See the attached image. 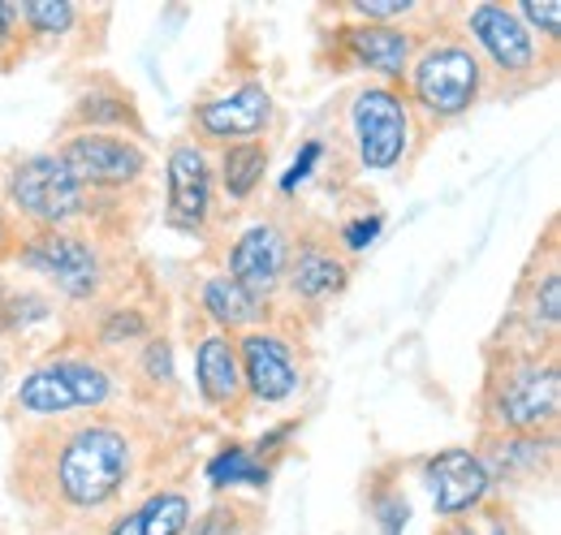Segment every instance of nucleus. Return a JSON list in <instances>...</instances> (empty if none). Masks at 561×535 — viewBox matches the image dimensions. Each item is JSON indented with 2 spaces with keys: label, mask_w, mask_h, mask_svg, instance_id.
I'll return each instance as SVG.
<instances>
[{
  "label": "nucleus",
  "mask_w": 561,
  "mask_h": 535,
  "mask_svg": "<svg viewBox=\"0 0 561 535\" xmlns=\"http://www.w3.org/2000/svg\"><path fill=\"white\" fill-rule=\"evenodd\" d=\"M164 186H169V200H164L169 229L191 234V238H208L216 229V216H220L211 151H204L195 138L182 134L164 156Z\"/></svg>",
  "instance_id": "f3484780"
},
{
  "label": "nucleus",
  "mask_w": 561,
  "mask_h": 535,
  "mask_svg": "<svg viewBox=\"0 0 561 535\" xmlns=\"http://www.w3.org/2000/svg\"><path fill=\"white\" fill-rule=\"evenodd\" d=\"M268 479H273V470L251 454V445H229V449H220L208 463V483L216 492L238 488V483H247V488H268Z\"/></svg>",
  "instance_id": "cd10ccee"
},
{
  "label": "nucleus",
  "mask_w": 561,
  "mask_h": 535,
  "mask_svg": "<svg viewBox=\"0 0 561 535\" xmlns=\"http://www.w3.org/2000/svg\"><path fill=\"white\" fill-rule=\"evenodd\" d=\"M13 247H18V225L9 220V212H4V203H0V264L13 260Z\"/></svg>",
  "instance_id": "473e14b6"
},
{
  "label": "nucleus",
  "mask_w": 561,
  "mask_h": 535,
  "mask_svg": "<svg viewBox=\"0 0 561 535\" xmlns=\"http://www.w3.org/2000/svg\"><path fill=\"white\" fill-rule=\"evenodd\" d=\"M480 432L492 436H558L561 350H496L484 345Z\"/></svg>",
  "instance_id": "39448f33"
},
{
  "label": "nucleus",
  "mask_w": 561,
  "mask_h": 535,
  "mask_svg": "<svg viewBox=\"0 0 561 535\" xmlns=\"http://www.w3.org/2000/svg\"><path fill=\"white\" fill-rule=\"evenodd\" d=\"M289 247H294V225L280 216H255L247 229L233 234V242L225 247V276L247 289L255 303L273 307L280 303V281L289 264Z\"/></svg>",
  "instance_id": "2eb2a0df"
},
{
  "label": "nucleus",
  "mask_w": 561,
  "mask_h": 535,
  "mask_svg": "<svg viewBox=\"0 0 561 535\" xmlns=\"http://www.w3.org/2000/svg\"><path fill=\"white\" fill-rule=\"evenodd\" d=\"M26 57H31V44H26V26L18 18V4L0 0V73H13Z\"/></svg>",
  "instance_id": "c85d7f7f"
},
{
  "label": "nucleus",
  "mask_w": 561,
  "mask_h": 535,
  "mask_svg": "<svg viewBox=\"0 0 561 535\" xmlns=\"http://www.w3.org/2000/svg\"><path fill=\"white\" fill-rule=\"evenodd\" d=\"M476 458L489 470L492 488H540L558 475V436H492L480 432Z\"/></svg>",
  "instance_id": "aec40b11"
},
{
  "label": "nucleus",
  "mask_w": 561,
  "mask_h": 535,
  "mask_svg": "<svg viewBox=\"0 0 561 535\" xmlns=\"http://www.w3.org/2000/svg\"><path fill=\"white\" fill-rule=\"evenodd\" d=\"M57 316H61V303L35 281H9L0 289V325L22 341H31L39 329H53Z\"/></svg>",
  "instance_id": "393cba45"
},
{
  "label": "nucleus",
  "mask_w": 561,
  "mask_h": 535,
  "mask_svg": "<svg viewBox=\"0 0 561 535\" xmlns=\"http://www.w3.org/2000/svg\"><path fill=\"white\" fill-rule=\"evenodd\" d=\"M268 164H273V147L264 138H251V143H233V147L211 151L216 186H220L225 203H233V207H247V203L260 195V186L268 178Z\"/></svg>",
  "instance_id": "b1692460"
},
{
  "label": "nucleus",
  "mask_w": 561,
  "mask_h": 535,
  "mask_svg": "<svg viewBox=\"0 0 561 535\" xmlns=\"http://www.w3.org/2000/svg\"><path fill=\"white\" fill-rule=\"evenodd\" d=\"M514 13L523 18V26H527L531 35H540L545 44L561 48V4H536V0H523V4H514Z\"/></svg>",
  "instance_id": "7c9ffc66"
},
{
  "label": "nucleus",
  "mask_w": 561,
  "mask_h": 535,
  "mask_svg": "<svg viewBox=\"0 0 561 535\" xmlns=\"http://www.w3.org/2000/svg\"><path fill=\"white\" fill-rule=\"evenodd\" d=\"M333 130L320 138L324 160L333 164L337 182L346 186L351 178H407V169L420 160L427 147V134L420 130L402 87L389 82H354L346 87L333 109H329Z\"/></svg>",
  "instance_id": "f03ea898"
},
{
  "label": "nucleus",
  "mask_w": 561,
  "mask_h": 535,
  "mask_svg": "<svg viewBox=\"0 0 561 535\" xmlns=\"http://www.w3.org/2000/svg\"><path fill=\"white\" fill-rule=\"evenodd\" d=\"M320 160H324V147H320V138H307V143H302V151L294 156V164H289V173L280 178V191L289 195L294 186H302V182H307V178L316 173V164H320Z\"/></svg>",
  "instance_id": "2f4dec72"
},
{
  "label": "nucleus",
  "mask_w": 561,
  "mask_h": 535,
  "mask_svg": "<svg viewBox=\"0 0 561 535\" xmlns=\"http://www.w3.org/2000/svg\"><path fill=\"white\" fill-rule=\"evenodd\" d=\"M402 95L427 138L445 126L467 122L489 100L484 66L471 53V44L462 39V31L454 22V4H436V18L423 31L420 53L402 78Z\"/></svg>",
  "instance_id": "7ed1b4c3"
},
{
  "label": "nucleus",
  "mask_w": 561,
  "mask_h": 535,
  "mask_svg": "<svg viewBox=\"0 0 561 535\" xmlns=\"http://www.w3.org/2000/svg\"><path fill=\"white\" fill-rule=\"evenodd\" d=\"M277 130V100L268 91L264 78L238 73V78H220L195 100L191 109V134L204 151H220L233 143H251V138H268Z\"/></svg>",
  "instance_id": "f8f14e48"
},
{
  "label": "nucleus",
  "mask_w": 561,
  "mask_h": 535,
  "mask_svg": "<svg viewBox=\"0 0 561 535\" xmlns=\"http://www.w3.org/2000/svg\"><path fill=\"white\" fill-rule=\"evenodd\" d=\"M420 479L427 488V501L436 510V519H462L471 510H480L489 497H501L492 488L489 470L476 458V449H436L432 458H420Z\"/></svg>",
  "instance_id": "6ab92c4d"
},
{
  "label": "nucleus",
  "mask_w": 561,
  "mask_h": 535,
  "mask_svg": "<svg viewBox=\"0 0 561 535\" xmlns=\"http://www.w3.org/2000/svg\"><path fill=\"white\" fill-rule=\"evenodd\" d=\"M191 527H195V497L182 483H156L117 514L78 527V535H191Z\"/></svg>",
  "instance_id": "412c9836"
},
{
  "label": "nucleus",
  "mask_w": 561,
  "mask_h": 535,
  "mask_svg": "<svg viewBox=\"0 0 561 535\" xmlns=\"http://www.w3.org/2000/svg\"><path fill=\"white\" fill-rule=\"evenodd\" d=\"M561 329V255H558V220H549L545 242H536L531 260L523 268L510 311L489 345L496 350H558Z\"/></svg>",
  "instance_id": "9d476101"
},
{
  "label": "nucleus",
  "mask_w": 561,
  "mask_h": 535,
  "mask_svg": "<svg viewBox=\"0 0 561 535\" xmlns=\"http://www.w3.org/2000/svg\"><path fill=\"white\" fill-rule=\"evenodd\" d=\"M73 130H100V134H126V138H147V126H142L139 100L130 87H122L117 78L108 73H91L87 87L73 95L70 113L61 122V134Z\"/></svg>",
  "instance_id": "4be33fe9"
},
{
  "label": "nucleus",
  "mask_w": 561,
  "mask_h": 535,
  "mask_svg": "<svg viewBox=\"0 0 561 535\" xmlns=\"http://www.w3.org/2000/svg\"><path fill=\"white\" fill-rule=\"evenodd\" d=\"M367 510L380 535H402L411 519L407 501V463H385L367 475Z\"/></svg>",
  "instance_id": "a878e982"
},
{
  "label": "nucleus",
  "mask_w": 561,
  "mask_h": 535,
  "mask_svg": "<svg viewBox=\"0 0 561 535\" xmlns=\"http://www.w3.org/2000/svg\"><path fill=\"white\" fill-rule=\"evenodd\" d=\"M191 316H199L208 329L229 337H242L260 325H268L277 311L255 303L247 289H238L225 272H204L195 285H191Z\"/></svg>",
  "instance_id": "5701e85b"
},
{
  "label": "nucleus",
  "mask_w": 561,
  "mask_h": 535,
  "mask_svg": "<svg viewBox=\"0 0 561 535\" xmlns=\"http://www.w3.org/2000/svg\"><path fill=\"white\" fill-rule=\"evenodd\" d=\"M316 18H333V26H320L316 35V66L324 73H367V82L402 87L407 69L420 53L423 31L432 26H380V22H354L320 4ZM436 18V13H432Z\"/></svg>",
  "instance_id": "1a4fd4ad"
},
{
  "label": "nucleus",
  "mask_w": 561,
  "mask_h": 535,
  "mask_svg": "<svg viewBox=\"0 0 561 535\" xmlns=\"http://www.w3.org/2000/svg\"><path fill=\"white\" fill-rule=\"evenodd\" d=\"M13 264H22V272H31V281L44 285L57 303L87 311L130 294V247L104 242L82 229L18 234Z\"/></svg>",
  "instance_id": "20e7f679"
},
{
  "label": "nucleus",
  "mask_w": 561,
  "mask_h": 535,
  "mask_svg": "<svg viewBox=\"0 0 561 535\" xmlns=\"http://www.w3.org/2000/svg\"><path fill=\"white\" fill-rule=\"evenodd\" d=\"M126 389H130L126 363L91 354V350H66V354L44 358L39 367H31L18 380V389L9 398V414H13V423H22V432L48 428L61 419L113 410Z\"/></svg>",
  "instance_id": "423d86ee"
},
{
  "label": "nucleus",
  "mask_w": 561,
  "mask_h": 535,
  "mask_svg": "<svg viewBox=\"0 0 561 535\" xmlns=\"http://www.w3.org/2000/svg\"><path fill=\"white\" fill-rule=\"evenodd\" d=\"M57 160L66 164L73 182L91 195V200H130L147 195L151 182V151L139 138L126 134H100V130H73L61 134V143L53 147Z\"/></svg>",
  "instance_id": "9b49d317"
},
{
  "label": "nucleus",
  "mask_w": 561,
  "mask_h": 535,
  "mask_svg": "<svg viewBox=\"0 0 561 535\" xmlns=\"http://www.w3.org/2000/svg\"><path fill=\"white\" fill-rule=\"evenodd\" d=\"M191 354H195V394L220 419H247V385L238 367V337L216 333L191 316Z\"/></svg>",
  "instance_id": "a211bd4d"
},
{
  "label": "nucleus",
  "mask_w": 561,
  "mask_h": 535,
  "mask_svg": "<svg viewBox=\"0 0 561 535\" xmlns=\"http://www.w3.org/2000/svg\"><path fill=\"white\" fill-rule=\"evenodd\" d=\"M354 260L337 247L329 225H302L294 229V247H289V264L280 281V298L294 307L298 316H320L329 311L346 289H351Z\"/></svg>",
  "instance_id": "4468645a"
},
{
  "label": "nucleus",
  "mask_w": 561,
  "mask_h": 535,
  "mask_svg": "<svg viewBox=\"0 0 561 535\" xmlns=\"http://www.w3.org/2000/svg\"><path fill=\"white\" fill-rule=\"evenodd\" d=\"M0 203L18 234L82 229L91 216V195L66 173L57 151H18L0 160Z\"/></svg>",
  "instance_id": "6e6552de"
},
{
  "label": "nucleus",
  "mask_w": 561,
  "mask_h": 535,
  "mask_svg": "<svg viewBox=\"0 0 561 535\" xmlns=\"http://www.w3.org/2000/svg\"><path fill=\"white\" fill-rule=\"evenodd\" d=\"M156 454V428L122 410L26 428L13 458V497L35 519L91 527L135 501Z\"/></svg>",
  "instance_id": "f257e3e1"
},
{
  "label": "nucleus",
  "mask_w": 561,
  "mask_h": 535,
  "mask_svg": "<svg viewBox=\"0 0 561 535\" xmlns=\"http://www.w3.org/2000/svg\"><path fill=\"white\" fill-rule=\"evenodd\" d=\"M454 22L484 66L489 100H518L527 91H540L558 73V48L531 35L514 4H454Z\"/></svg>",
  "instance_id": "0eeeda50"
},
{
  "label": "nucleus",
  "mask_w": 561,
  "mask_h": 535,
  "mask_svg": "<svg viewBox=\"0 0 561 535\" xmlns=\"http://www.w3.org/2000/svg\"><path fill=\"white\" fill-rule=\"evenodd\" d=\"M18 18L26 26V44L31 53L44 57H66V61H87L104 48V31H108V9H91V4H73V0H22Z\"/></svg>",
  "instance_id": "dca6fc26"
},
{
  "label": "nucleus",
  "mask_w": 561,
  "mask_h": 535,
  "mask_svg": "<svg viewBox=\"0 0 561 535\" xmlns=\"http://www.w3.org/2000/svg\"><path fill=\"white\" fill-rule=\"evenodd\" d=\"M298 320L273 316L268 325L238 337V367L247 385V406H285L307 389V345L294 337Z\"/></svg>",
  "instance_id": "ddd939ff"
},
{
  "label": "nucleus",
  "mask_w": 561,
  "mask_h": 535,
  "mask_svg": "<svg viewBox=\"0 0 561 535\" xmlns=\"http://www.w3.org/2000/svg\"><path fill=\"white\" fill-rule=\"evenodd\" d=\"M432 535H527V527L518 523V514H514V505L505 497H489L480 510L436 523Z\"/></svg>",
  "instance_id": "bb28decb"
},
{
  "label": "nucleus",
  "mask_w": 561,
  "mask_h": 535,
  "mask_svg": "<svg viewBox=\"0 0 561 535\" xmlns=\"http://www.w3.org/2000/svg\"><path fill=\"white\" fill-rule=\"evenodd\" d=\"M380 229H385V216L371 212V216H351V220H342V225L333 229V238H337V247L354 260V255H363V251L380 238Z\"/></svg>",
  "instance_id": "c756f323"
}]
</instances>
